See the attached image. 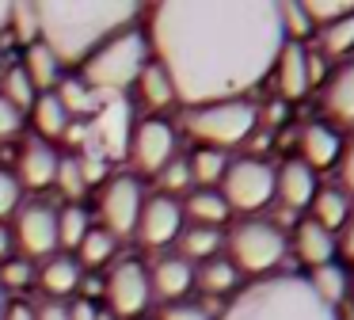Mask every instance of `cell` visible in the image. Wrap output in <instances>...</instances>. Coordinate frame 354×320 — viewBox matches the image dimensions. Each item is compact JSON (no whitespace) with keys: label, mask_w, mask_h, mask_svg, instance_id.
I'll list each match as a JSON object with an SVG mask.
<instances>
[{"label":"cell","mask_w":354,"mask_h":320,"mask_svg":"<svg viewBox=\"0 0 354 320\" xmlns=\"http://www.w3.org/2000/svg\"><path fill=\"white\" fill-rule=\"evenodd\" d=\"M335 248H339V251H343V256L354 263V206H351V213H346L343 229H339V240H335Z\"/></svg>","instance_id":"cell-45"},{"label":"cell","mask_w":354,"mask_h":320,"mask_svg":"<svg viewBox=\"0 0 354 320\" xmlns=\"http://www.w3.org/2000/svg\"><path fill=\"white\" fill-rule=\"evenodd\" d=\"M35 320H69V301H39Z\"/></svg>","instance_id":"cell-44"},{"label":"cell","mask_w":354,"mask_h":320,"mask_svg":"<svg viewBox=\"0 0 354 320\" xmlns=\"http://www.w3.org/2000/svg\"><path fill=\"white\" fill-rule=\"evenodd\" d=\"M0 69H4V61H0Z\"/></svg>","instance_id":"cell-52"},{"label":"cell","mask_w":354,"mask_h":320,"mask_svg":"<svg viewBox=\"0 0 354 320\" xmlns=\"http://www.w3.org/2000/svg\"><path fill=\"white\" fill-rule=\"evenodd\" d=\"M24 122H31V130H35L31 137H39V141H50V145H54L57 137L69 134L73 114L65 111V103L57 99V91H42V96L31 103V111H27Z\"/></svg>","instance_id":"cell-24"},{"label":"cell","mask_w":354,"mask_h":320,"mask_svg":"<svg viewBox=\"0 0 354 320\" xmlns=\"http://www.w3.org/2000/svg\"><path fill=\"white\" fill-rule=\"evenodd\" d=\"M225 251V229H206V225H183L176 240V256H183L187 263H206V259Z\"/></svg>","instance_id":"cell-28"},{"label":"cell","mask_w":354,"mask_h":320,"mask_svg":"<svg viewBox=\"0 0 354 320\" xmlns=\"http://www.w3.org/2000/svg\"><path fill=\"white\" fill-rule=\"evenodd\" d=\"M19 69L27 73V80L35 84V91H39V96H42V91H54L57 84L65 80V65L42 42L24 46V53H19Z\"/></svg>","instance_id":"cell-25"},{"label":"cell","mask_w":354,"mask_h":320,"mask_svg":"<svg viewBox=\"0 0 354 320\" xmlns=\"http://www.w3.org/2000/svg\"><path fill=\"white\" fill-rule=\"evenodd\" d=\"M324 76H328V61L316 50L301 42H286L274 57V69H270L267 80H274V99L282 103H297L305 99L313 88H320Z\"/></svg>","instance_id":"cell-10"},{"label":"cell","mask_w":354,"mask_h":320,"mask_svg":"<svg viewBox=\"0 0 354 320\" xmlns=\"http://www.w3.org/2000/svg\"><path fill=\"white\" fill-rule=\"evenodd\" d=\"M290 251L297 256V263L305 267V271H316V267H324V263H335V256H339L335 233L320 229L313 217H301L297 225H293V233H290Z\"/></svg>","instance_id":"cell-19"},{"label":"cell","mask_w":354,"mask_h":320,"mask_svg":"<svg viewBox=\"0 0 354 320\" xmlns=\"http://www.w3.org/2000/svg\"><path fill=\"white\" fill-rule=\"evenodd\" d=\"M316 187H320V175H316L308 164H301L297 157L274 164V202H282L290 213L308 210Z\"/></svg>","instance_id":"cell-17"},{"label":"cell","mask_w":354,"mask_h":320,"mask_svg":"<svg viewBox=\"0 0 354 320\" xmlns=\"http://www.w3.org/2000/svg\"><path fill=\"white\" fill-rule=\"evenodd\" d=\"M153 61L171 76L183 107L248 99L286 46L278 4H153L141 15Z\"/></svg>","instance_id":"cell-1"},{"label":"cell","mask_w":354,"mask_h":320,"mask_svg":"<svg viewBox=\"0 0 354 320\" xmlns=\"http://www.w3.org/2000/svg\"><path fill=\"white\" fill-rule=\"evenodd\" d=\"M149 271V290H153V301L168 305V301H183L194 290V263H187L183 256L168 251V256H156Z\"/></svg>","instance_id":"cell-16"},{"label":"cell","mask_w":354,"mask_h":320,"mask_svg":"<svg viewBox=\"0 0 354 320\" xmlns=\"http://www.w3.org/2000/svg\"><path fill=\"white\" fill-rule=\"evenodd\" d=\"M351 195H346L343 187H335V183H328V187H316V195H313V202H308V217L316 221L320 229H328V233H339L343 229V221H346V213H351Z\"/></svg>","instance_id":"cell-27"},{"label":"cell","mask_w":354,"mask_h":320,"mask_svg":"<svg viewBox=\"0 0 354 320\" xmlns=\"http://www.w3.org/2000/svg\"><path fill=\"white\" fill-rule=\"evenodd\" d=\"M0 320H35V305L31 301H4Z\"/></svg>","instance_id":"cell-46"},{"label":"cell","mask_w":354,"mask_h":320,"mask_svg":"<svg viewBox=\"0 0 354 320\" xmlns=\"http://www.w3.org/2000/svg\"><path fill=\"white\" fill-rule=\"evenodd\" d=\"M92 213L84 210V202H65L62 210H57V251L62 248H73L77 251V244L88 236V229H92Z\"/></svg>","instance_id":"cell-32"},{"label":"cell","mask_w":354,"mask_h":320,"mask_svg":"<svg viewBox=\"0 0 354 320\" xmlns=\"http://www.w3.org/2000/svg\"><path fill=\"white\" fill-rule=\"evenodd\" d=\"M0 96L8 99L24 118H27V111H31V103L39 99V91H35V84L27 80V73L19 69V61H12V65L0 69Z\"/></svg>","instance_id":"cell-33"},{"label":"cell","mask_w":354,"mask_h":320,"mask_svg":"<svg viewBox=\"0 0 354 320\" xmlns=\"http://www.w3.org/2000/svg\"><path fill=\"white\" fill-rule=\"evenodd\" d=\"M141 206H145V187H141L138 175L118 172V175H107V179L100 183L95 213H100V229H107L115 240L133 236V225H138Z\"/></svg>","instance_id":"cell-11"},{"label":"cell","mask_w":354,"mask_h":320,"mask_svg":"<svg viewBox=\"0 0 354 320\" xmlns=\"http://www.w3.org/2000/svg\"><path fill=\"white\" fill-rule=\"evenodd\" d=\"M95 312H100L95 301H80V297L69 301V320H95Z\"/></svg>","instance_id":"cell-47"},{"label":"cell","mask_w":354,"mask_h":320,"mask_svg":"<svg viewBox=\"0 0 354 320\" xmlns=\"http://www.w3.org/2000/svg\"><path fill=\"white\" fill-rule=\"evenodd\" d=\"M217 320H339V312L316 301L301 274H270L240 286Z\"/></svg>","instance_id":"cell-3"},{"label":"cell","mask_w":354,"mask_h":320,"mask_svg":"<svg viewBox=\"0 0 354 320\" xmlns=\"http://www.w3.org/2000/svg\"><path fill=\"white\" fill-rule=\"evenodd\" d=\"M313 38H316V53L324 61H335V65L351 61L354 57V15L331 23V27H320Z\"/></svg>","instance_id":"cell-31"},{"label":"cell","mask_w":354,"mask_h":320,"mask_svg":"<svg viewBox=\"0 0 354 320\" xmlns=\"http://www.w3.org/2000/svg\"><path fill=\"white\" fill-rule=\"evenodd\" d=\"M156 195H168V198H176V202H183L187 195L194 190V183H191V172H187V160L183 157H176L168 168H164L160 175H156Z\"/></svg>","instance_id":"cell-36"},{"label":"cell","mask_w":354,"mask_h":320,"mask_svg":"<svg viewBox=\"0 0 354 320\" xmlns=\"http://www.w3.org/2000/svg\"><path fill=\"white\" fill-rule=\"evenodd\" d=\"M57 160L62 152L54 149L50 141H39V137H27L19 145V157H16V183L24 190H46L54 187V175H57Z\"/></svg>","instance_id":"cell-15"},{"label":"cell","mask_w":354,"mask_h":320,"mask_svg":"<svg viewBox=\"0 0 354 320\" xmlns=\"http://www.w3.org/2000/svg\"><path fill=\"white\" fill-rule=\"evenodd\" d=\"M183 221L187 225H206V229H225L229 225V206L217 190H206V187H194L191 195L183 198Z\"/></svg>","instance_id":"cell-26"},{"label":"cell","mask_w":354,"mask_h":320,"mask_svg":"<svg viewBox=\"0 0 354 320\" xmlns=\"http://www.w3.org/2000/svg\"><path fill=\"white\" fill-rule=\"evenodd\" d=\"M19 206H24V187L16 183V175L8 168H0V221H8Z\"/></svg>","instance_id":"cell-41"},{"label":"cell","mask_w":354,"mask_h":320,"mask_svg":"<svg viewBox=\"0 0 354 320\" xmlns=\"http://www.w3.org/2000/svg\"><path fill=\"white\" fill-rule=\"evenodd\" d=\"M4 301H8V297H4V294H0V309H4Z\"/></svg>","instance_id":"cell-50"},{"label":"cell","mask_w":354,"mask_h":320,"mask_svg":"<svg viewBox=\"0 0 354 320\" xmlns=\"http://www.w3.org/2000/svg\"><path fill=\"white\" fill-rule=\"evenodd\" d=\"M8 15H12V4H0V38L8 35Z\"/></svg>","instance_id":"cell-49"},{"label":"cell","mask_w":354,"mask_h":320,"mask_svg":"<svg viewBox=\"0 0 354 320\" xmlns=\"http://www.w3.org/2000/svg\"><path fill=\"white\" fill-rule=\"evenodd\" d=\"M305 15L313 23V30H320V27H331V23L354 15V0H308Z\"/></svg>","instance_id":"cell-39"},{"label":"cell","mask_w":354,"mask_h":320,"mask_svg":"<svg viewBox=\"0 0 354 320\" xmlns=\"http://www.w3.org/2000/svg\"><path fill=\"white\" fill-rule=\"evenodd\" d=\"M8 35L16 38L19 46L39 42V15H35V4H12V15H8Z\"/></svg>","instance_id":"cell-40"},{"label":"cell","mask_w":354,"mask_h":320,"mask_svg":"<svg viewBox=\"0 0 354 320\" xmlns=\"http://www.w3.org/2000/svg\"><path fill=\"white\" fill-rule=\"evenodd\" d=\"M39 15V42L62 61L65 69L84 65L107 38L118 30L138 27L141 4H35Z\"/></svg>","instance_id":"cell-2"},{"label":"cell","mask_w":354,"mask_h":320,"mask_svg":"<svg viewBox=\"0 0 354 320\" xmlns=\"http://www.w3.org/2000/svg\"><path fill=\"white\" fill-rule=\"evenodd\" d=\"M73 259H77V263L84 267V274H88V271H92V274H100V271H107V267L118 259V240L107 233V229L92 225V229H88V236L77 244Z\"/></svg>","instance_id":"cell-29"},{"label":"cell","mask_w":354,"mask_h":320,"mask_svg":"<svg viewBox=\"0 0 354 320\" xmlns=\"http://www.w3.org/2000/svg\"><path fill=\"white\" fill-rule=\"evenodd\" d=\"M133 96H138V103L149 111V118H168L171 107H179V96H176V84H171V76L164 73L156 61H149L145 69H141V76L133 80Z\"/></svg>","instance_id":"cell-21"},{"label":"cell","mask_w":354,"mask_h":320,"mask_svg":"<svg viewBox=\"0 0 354 320\" xmlns=\"http://www.w3.org/2000/svg\"><path fill=\"white\" fill-rule=\"evenodd\" d=\"M293 149H297L301 164H308L320 175V172H328V168H335L339 149H343V134H339L335 126H328V122H305V126L297 130Z\"/></svg>","instance_id":"cell-18"},{"label":"cell","mask_w":354,"mask_h":320,"mask_svg":"<svg viewBox=\"0 0 354 320\" xmlns=\"http://www.w3.org/2000/svg\"><path fill=\"white\" fill-rule=\"evenodd\" d=\"M217 195L225 198L232 217H259L274 202V164L263 157H229Z\"/></svg>","instance_id":"cell-7"},{"label":"cell","mask_w":354,"mask_h":320,"mask_svg":"<svg viewBox=\"0 0 354 320\" xmlns=\"http://www.w3.org/2000/svg\"><path fill=\"white\" fill-rule=\"evenodd\" d=\"M12 256H16V240H12L8 221H0V263H4V259H12Z\"/></svg>","instance_id":"cell-48"},{"label":"cell","mask_w":354,"mask_h":320,"mask_svg":"<svg viewBox=\"0 0 354 320\" xmlns=\"http://www.w3.org/2000/svg\"><path fill=\"white\" fill-rule=\"evenodd\" d=\"M176 157H179V134H176V126H171L168 118H149L145 114L141 122L130 126L126 160L133 164V175H138V179L141 175L156 179Z\"/></svg>","instance_id":"cell-9"},{"label":"cell","mask_w":354,"mask_h":320,"mask_svg":"<svg viewBox=\"0 0 354 320\" xmlns=\"http://www.w3.org/2000/svg\"><path fill=\"white\" fill-rule=\"evenodd\" d=\"M19 130H24V114H19L8 99L0 96V141H12Z\"/></svg>","instance_id":"cell-43"},{"label":"cell","mask_w":354,"mask_h":320,"mask_svg":"<svg viewBox=\"0 0 354 320\" xmlns=\"http://www.w3.org/2000/svg\"><path fill=\"white\" fill-rule=\"evenodd\" d=\"M103 309L115 320H145L153 309L149 271L141 259H115L103 274Z\"/></svg>","instance_id":"cell-8"},{"label":"cell","mask_w":354,"mask_h":320,"mask_svg":"<svg viewBox=\"0 0 354 320\" xmlns=\"http://www.w3.org/2000/svg\"><path fill=\"white\" fill-rule=\"evenodd\" d=\"M84 278V267L69 256V251H57V256L42 259L39 274H35V286L46 294V301H73Z\"/></svg>","instance_id":"cell-20"},{"label":"cell","mask_w":354,"mask_h":320,"mask_svg":"<svg viewBox=\"0 0 354 320\" xmlns=\"http://www.w3.org/2000/svg\"><path fill=\"white\" fill-rule=\"evenodd\" d=\"M35 274H39V263H31V259L24 256H12L0 263V294H24L27 286H35Z\"/></svg>","instance_id":"cell-35"},{"label":"cell","mask_w":354,"mask_h":320,"mask_svg":"<svg viewBox=\"0 0 354 320\" xmlns=\"http://www.w3.org/2000/svg\"><path fill=\"white\" fill-rule=\"evenodd\" d=\"M240 286H244V278H240V271L225 259V251L194 267V290H202V301H214V305L225 301L229 305L232 297L240 294Z\"/></svg>","instance_id":"cell-22"},{"label":"cell","mask_w":354,"mask_h":320,"mask_svg":"<svg viewBox=\"0 0 354 320\" xmlns=\"http://www.w3.org/2000/svg\"><path fill=\"white\" fill-rule=\"evenodd\" d=\"M183 206L168 195H145V206L138 213V225H133V240L149 251L171 248L183 233Z\"/></svg>","instance_id":"cell-13"},{"label":"cell","mask_w":354,"mask_h":320,"mask_svg":"<svg viewBox=\"0 0 354 320\" xmlns=\"http://www.w3.org/2000/svg\"><path fill=\"white\" fill-rule=\"evenodd\" d=\"M335 175H339L335 187H343L346 195H354V130L343 137V149H339V160H335Z\"/></svg>","instance_id":"cell-42"},{"label":"cell","mask_w":354,"mask_h":320,"mask_svg":"<svg viewBox=\"0 0 354 320\" xmlns=\"http://www.w3.org/2000/svg\"><path fill=\"white\" fill-rule=\"evenodd\" d=\"M183 130L206 149H236V145L252 141L259 130V103L248 99H221V103H202L183 111Z\"/></svg>","instance_id":"cell-6"},{"label":"cell","mask_w":354,"mask_h":320,"mask_svg":"<svg viewBox=\"0 0 354 320\" xmlns=\"http://www.w3.org/2000/svg\"><path fill=\"white\" fill-rule=\"evenodd\" d=\"M290 256V233L270 217H236L225 229V259L240 271V278H270L282 274V259Z\"/></svg>","instance_id":"cell-5"},{"label":"cell","mask_w":354,"mask_h":320,"mask_svg":"<svg viewBox=\"0 0 354 320\" xmlns=\"http://www.w3.org/2000/svg\"><path fill=\"white\" fill-rule=\"evenodd\" d=\"M149 61H153V50H149V38L138 23V27H126V30H118L115 38H107V42L80 65L77 76L95 91V96H118L122 99Z\"/></svg>","instance_id":"cell-4"},{"label":"cell","mask_w":354,"mask_h":320,"mask_svg":"<svg viewBox=\"0 0 354 320\" xmlns=\"http://www.w3.org/2000/svg\"><path fill=\"white\" fill-rule=\"evenodd\" d=\"M54 187L65 195V202H80L88 195V179H84V168H80L77 152H62L57 160V175H54Z\"/></svg>","instance_id":"cell-34"},{"label":"cell","mask_w":354,"mask_h":320,"mask_svg":"<svg viewBox=\"0 0 354 320\" xmlns=\"http://www.w3.org/2000/svg\"><path fill=\"white\" fill-rule=\"evenodd\" d=\"M12 240H16V256L42 263V259L57 256V206L31 198L12 213Z\"/></svg>","instance_id":"cell-12"},{"label":"cell","mask_w":354,"mask_h":320,"mask_svg":"<svg viewBox=\"0 0 354 320\" xmlns=\"http://www.w3.org/2000/svg\"><path fill=\"white\" fill-rule=\"evenodd\" d=\"M183 160H187V172H191V183L194 187H206V190H217L225 168H229V152L206 149V145H194Z\"/></svg>","instance_id":"cell-30"},{"label":"cell","mask_w":354,"mask_h":320,"mask_svg":"<svg viewBox=\"0 0 354 320\" xmlns=\"http://www.w3.org/2000/svg\"><path fill=\"white\" fill-rule=\"evenodd\" d=\"M278 19H282V38L286 42L305 46L308 38L316 35L313 23H308V15H305V4H278Z\"/></svg>","instance_id":"cell-38"},{"label":"cell","mask_w":354,"mask_h":320,"mask_svg":"<svg viewBox=\"0 0 354 320\" xmlns=\"http://www.w3.org/2000/svg\"><path fill=\"white\" fill-rule=\"evenodd\" d=\"M320 107L328 114V126H351L354 130V57L343 65H331L320 84Z\"/></svg>","instance_id":"cell-14"},{"label":"cell","mask_w":354,"mask_h":320,"mask_svg":"<svg viewBox=\"0 0 354 320\" xmlns=\"http://www.w3.org/2000/svg\"><path fill=\"white\" fill-rule=\"evenodd\" d=\"M351 301H354V286H351Z\"/></svg>","instance_id":"cell-51"},{"label":"cell","mask_w":354,"mask_h":320,"mask_svg":"<svg viewBox=\"0 0 354 320\" xmlns=\"http://www.w3.org/2000/svg\"><path fill=\"white\" fill-rule=\"evenodd\" d=\"M301 278L308 282V290H313V297L320 305H328V309H335L339 312V305L343 301H351V286H354V274H351V267L346 263H324V267H316V271H308V274H301Z\"/></svg>","instance_id":"cell-23"},{"label":"cell","mask_w":354,"mask_h":320,"mask_svg":"<svg viewBox=\"0 0 354 320\" xmlns=\"http://www.w3.org/2000/svg\"><path fill=\"white\" fill-rule=\"evenodd\" d=\"M217 305L214 301H191V297H183V301H168L156 309V320H217Z\"/></svg>","instance_id":"cell-37"}]
</instances>
